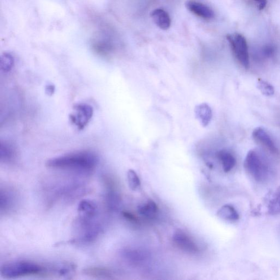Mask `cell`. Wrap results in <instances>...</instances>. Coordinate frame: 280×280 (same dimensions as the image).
<instances>
[{
  "mask_svg": "<svg viewBox=\"0 0 280 280\" xmlns=\"http://www.w3.org/2000/svg\"><path fill=\"white\" fill-rule=\"evenodd\" d=\"M99 162V157L92 151L81 150L52 158L45 165L50 169L87 175L95 170Z\"/></svg>",
  "mask_w": 280,
  "mask_h": 280,
  "instance_id": "obj_3",
  "label": "cell"
},
{
  "mask_svg": "<svg viewBox=\"0 0 280 280\" xmlns=\"http://www.w3.org/2000/svg\"><path fill=\"white\" fill-rule=\"evenodd\" d=\"M257 87L264 95L270 96L274 94V87L266 81L259 80L257 83Z\"/></svg>",
  "mask_w": 280,
  "mask_h": 280,
  "instance_id": "obj_24",
  "label": "cell"
},
{
  "mask_svg": "<svg viewBox=\"0 0 280 280\" xmlns=\"http://www.w3.org/2000/svg\"><path fill=\"white\" fill-rule=\"evenodd\" d=\"M268 211L271 215L280 214V185L272 196L268 204Z\"/></svg>",
  "mask_w": 280,
  "mask_h": 280,
  "instance_id": "obj_21",
  "label": "cell"
},
{
  "mask_svg": "<svg viewBox=\"0 0 280 280\" xmlns=\"http://www.w3.org/2000/svg\"><path fill=\"white\" fill-rule=\"evenodd\" d=\"M85 275L96 278L111 279L114 276L113 271L105 267H88L83 271Z\"/></svg>",
  "mask_w": 280,
  "mask_h": 280,
  "instance_id": "obj_15",
  "label": "cell"
},
{
  "mask_svg": "<svg viewBox=\"0 0 280 280\" xmlns=\"http://www.w3.org/2000/svg\"><path fill=\"white\" fill-rule=\"evenodd\" d=\"M252 135L253 139L256 141L266 147L271 152L278 154V149L274 142L264 129L261 127L256 128L253 132Z\"/></svg>",
  "mask_w": 280,
  "mask_h": 280,
  "instance_id": "obj_11",
  "label": "cell"
},
{
  "mask_svg": "<svg viewBox=\"0 0 280 280\" xmlns=\"http://www.w3.org/2000/svg\"><path fill=\"white\" fill-rule=\"evenodd\" d=\"M122 255L126 261L133 264H138L145 261L147 253L144 251L133 248L123 249Z\"/></svg>",
  "mask_w": 280,
  "mask_h": 280,
  "instance_id": "obj_17",
  "label": "cell"
},
{
  "mask_svg": "<svg viewBox=\"0 0 280 280\" xmlns=\"http://www.w3.org/2000/svg\"><path fill=\"white\" fill-rule=\"evenodd\" d=\"M259 4L260 10H263L267 5V0H255Z\"/></svg>",
  "mask_w": 280,
  "mask_h": 280,
  "instance_id": "obj_28",
  "label": "cell"
},
{
  "mask_svg": "<svg viewBox=\"0 0 280 280\" xmlns=\"http://www.w3.org/2000/svg\"><path fill=\"white\" fill-rule=\"evenodd\" d=\"M217 215L224 220L231 222L237 221L239 219V214L237 210L229 204H226L219 209Z\"/></svg>",
  "mask_w": 280,
  "mask_h": 280,
  "instance_id": "obj_19",
  "label": "cell"
},
{
  "mask_svg": "<svg viewBox=\"0 0 280 280\" xmlns=\"http://www.w3.org/2000/svg\"><path fill=\"white\" fill-rule=\"evenodd\" d=\"M263 54L267 58H271L275 55L276 48L273 45L268 44L263 47Z\"/></svg>",
  "mask_w": 280,
  "mask_h": 280,
  "instance_id": "obj_25",
  "label": "cell"
},
{
  "mask_svg": "<svg viewBox=\"0 0 280 280\" xmlns=\"http://www.w3.org/2000/svg\"><path fill=\"white\" fill-rule=\"evenodd\" d=\"M156 24L163 30H168L171 26V19L167 12L162 9H156L151 13Z\"/></svg>",
  "mask_w": 280,
  "mask_h": 280,
  "instance_id": "obj_14",
  "label": "cell"
},
{
  "mask_svg": "<svg viewBox=\"0 0 280 280\" xmlns=\"http://www.w3.org/2000/svg\"><path fill=\"white\" fill-rule=\"evenodd\" d=\"M90 47L96 55L103 58L111 57L115 51L114 45L110 40L103 37H95L91 42Z\"/></svg>",
  "mask_w": 280,
  "mask_h": 280,
  "instance_id": "obj_9",
  "label": "cell"
},
{
  "mask_svg": "<svg viewBox=\"0 0 280 280\" xmlns=\"http://www.w3.org/2000/svg\"><path fill=\"white\" fill-rule=\"evenodd\" d=\"M17 153L12 143L4 141L0 146V160L2 163L10 164L16 161Z\"/></svg>",
  "mask_w": 280,
  "mask_h": 280,
  "instance_id": "obj_13",
  "label": "cell"
},
{
  "mask_svg": "<svg viewBox=\"0 0 280 280\" xmlns=\"http://www.w3.org/2000/svg\"><path fill=\"white\" fill-rule=\"evenodd\" d=\"M71 264H47L30 260L14 261L6 263L0 269V275L7 279L29 276H65L74 270Z\"/></svg>",
  "mask_w": 280,
  "mask_h": 280,
  "instance_id": "obj_1",
  "label": "cell"
},
{
  "mask_svg": "<svg viewBox=\"0 0 280 280\" xmlns=\"http://www.w3.org/2000/svg\"><path fill=\"white\" fill-rule=\"evenodd\" d=\"M14 59L12 55L9 53H4L1 57L0 60V67L1 70L4 72H9L12 69L14 65Z\"/></svg>",
  "mask_w": 280,
  "mask_h": 280,
  "instance_id": "obj_22",
  "label": "cell"
},
{
  "mask_svg": "<svg viewBox=\"0 0 280 280\" xmlns=\"http://www.w3.org/2000/svg\"><path fill=\"white\" fill-rule=\"evenodd\" d=\"M226 39L239 62L245 69H248L249 57L248 45L244 36L239 34H234L227 35Z\"/></svg>",
  "mask_w": 280,
  "mask_h": 280,
  "instance_id": "obj_5",
  "label": "cell"
},
{
  "mask_svg": "<svg viewBox=\"0 0 280 280\" xmlns=\"http://www.w3.org/2000/svg\"><path fill=\"white\" fill-rule=\"evenodd\" d=\"M158 210L156 202L149 200L147 202L142 203L138 208V213L146 218H152L157 214Z\"/></svg>",
  "mask_w": 280,
  "mask_h": 280,
  "instance_id": "obj_20",
  "label": "cell"
},
{
  "mask_svg": "<svg viewBox=\"0 0 280 280\" xmlns=\"http://www.w3.org/2000/svg\"><path fill=\"white\" fill-rule=\"evenodd\" d=\"M103 181L106 188L105 195V205L111 212H117L122 207V198L116 190L115 183L109 176L106 175L103 177Z\"/></svg>",
  "mask_w": 280,
  "mask_h": 280,
  "instance_id": "obj_7",
  "label": "cell"
},
{
  "mask_svg": "<svg viewBox=\"0 0 280 280\" xmlns=\"http://www.w3.org/2000/svg\"><path fill=\"white\" fill-rule=\"evenodd\" d=\"M245 170L257 183L265 184L273 175V169L267 157L260 150H249L244 162Z\"/></svg>",
  "mask_w": 280,
  "mask_h": 280,
  "instance_id": "obj_4",
  "label": "cell"
},
{
  "mask_svg": "<svg viewBox=\"0 0 280 280\" xmlns=\"http://www.w3.org/2000/svg\"><path fill=\"white\" fill-rule=\"evenodd\" d=\"M122 215L128 221L134 223H136L138 221L137 218H136L134 215L130 213H128V212H122Z\"/></svg>",
  "mask_w": 280,
  "mask_h": 280,
  "instance_id": "obj_26",
  "label": "cell"
},
{
  "mask_svg": "<svg viewBox=\"0 0 280 280\" xmlns=\"http://www.w3.org/2000/svg\"><path fill=\"white\" fill-rule=\"evenodd\" d=\"M218 157L220 160L224 171H231L236 165V160L234 156L226 150H222L218 153Z\"/></svg>",
  "mask_w": 280,
  "mask_h": 280,
  "instance_id": "obj_18",
  "label": "cell"
},
{
  "mask_svg": "<svg viewBox=\"0 0 280 280\" xmlns=\"http://www.w3.org/2000/svg\"><path fill=\"white\" fill-rule=\"evenodd\" d=\"M173 243L182 250L195 254L199 251V248L194 241L184 232L177 231L172 236Z\"/></svg>",
  "mask_w": 280,
  "mask_h": 280,
  "instance_id": "obj_10",
  "label": "cell"
},
{
  "mask_svg": "<svg viewBox=\"0 0 280 280\" xmlns=\"http://www.w3.org/2000/svg\"><path fill=\"white\" fill-rule=\"evenodd\" d=\"M19 196L17 192L7 186L1 187L0 190V212L2 215H9L17 209Z\"/></svg>",
  "mask_w": 280,
  "mask_h": 280,
  "instance_id": "obj_6",
  "label": "cell"
},
{
  "mask_svg": "<svg viewBox=\"0 0 280 280\" xmlns=\"http://www.w3.org/2000/svg\"><path fill=\"white\" fill-rule=\"evenodd\" d=\"M129 186L133 191L139 190L141 186V182L137 173L133 170H129L127 173Z\"/></svg>",
  "mask_w": 280,
  "mask_h": 280,
  "instance_id": "obj_23",
  "label": "cell"
},
{
  "mask_svg": "<svg viewBox=\"0 0 280 280\" xmlns=\"http://www.w3.org/2000/svg\"><path fill=\"white\" fill-rule=\"evenodd\" d=\"M186 6L189 11L201 18L211 19L214 17V11L208 6L200 3L190 0L186 3Z\"/></svg>",
  "mask_w": 280,
  "mask_h": 280,
  "instance_id": "obj_12",
  "label": "cell"
},
{
  "mask_svg": "<svg viewBox=\"0 0 280 280\" xmlns=\"http://www.w3.org/2000/svg\"><path fill=\"white\" fill-rule=\"evenodd\" d=\"M195 113L196 118L203 126H208L213 117V113L209 106L206 103L199 105L195 108Z\"/></svg>",
  "mask_w": 280,
  "mask_h": 280,
  "instance_id": "obj_16",
  "label": "cell"
},
{
  "mask_svg": "<svg viewBox=\"0 0 280 280\" xmlns=\"http://www.w3.org/2000/svg\"><path fill=\"white\" fill-rule=\"evenodd\" d=\"M93 109L90 105L80 104L75 106L70 118L72 123L77 126L79 130H82L93 117Z\"/></svg>",
  "mask_w": 280,
  "mask_h": 280,
  "instance_id": "obj_8",
  "label": "cell"
},
{
  "mask_svg": "<svg viewBox=\"0 0 280 280\" xmlns=\"http://www.w3.org/2000/svg\"><path fill=\"white\" fill-rule=\"evenodd\" d=\"M56 90V87L54 85L49 84L45 88V93L49 96L54 94Z\"/></svg>",
  "mask_w": 280,
  "mask_h": 280,
  "instance_id": "obj_27",
  "label": "cell"
},
{
  "mask_svg": "<svg viewBox=\"0 0 280 280\" xmlns=\"http://www.w3.org/2000/svg\"><path fill=\"white\" fill-rule=\"evenodd\" d=\"M74 223V236L70 241L73 244L88 245L99 237L103 226L99 218L98 208L83 206L78 208Z\"/></svg>",
  "mask_w": 280,
  "mask_h": 280,
  "instance_id": "obj_2",
  "label": "cell"
}]
</instances>
